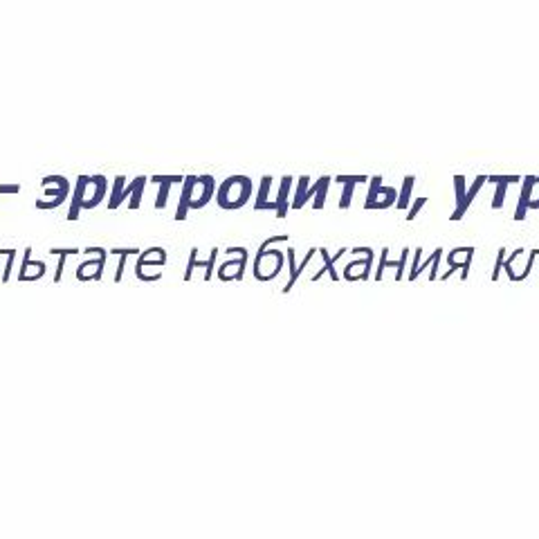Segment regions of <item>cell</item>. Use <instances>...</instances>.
<instances>
[{"mask_svg": "<svg viewBox=\"0 0 539 539\" xmlns=\"http://www.w3.org/2000/svg\"><path fill=\"white\" fill-rule=\"evenodd\" d=\"M252 198V180L248 176H232L227 178L221 187L216 189V205L225 212H236L248 205Z\"/></svg>", "mask_w": 539, "mask_h": 539, "instance_id": "cell-1", "label": "cell"}, {"mask_svg": "<svg viewBox=\"0 0 539 539\" xmlns=\"http://www.w3.org/2000/svg\"><path fill=\"white\" fill-rule=\"evenodd\" d=\"M283 270V252L279 250H263L257 252L252 263V274L257 281H272L279 277V272Z\"/></svg>", "mask_w": 539, "mask_h": 539, "instance_id": "cell-2", "label": "cell"}, {"mask_svg": "<svg viewBox=\"0 0 539 539\" xmlns=\"http://www.w3.org/2000/svg\"><path fill=\"white\" fill-rule=\"evenodd\" d=\"M216 180L214 176H209V173H205V176H198L196 180V187H194V196H191V212L194 209H203L209 200L216 198Z\"/></svg>", "mask_w": 539, "mask_h": 539, "instance_id": "cell-3", "label": "cell"}, {"mask_svg": "<svg viewBox=\"0 0 539 539\" xmlns=\"http://www.w3.org/2000/svg\"><path fill=\"white\" fill-rule=\"evenodd\" d=\"M106 191H108V180L102 176V173H97V176L88 180L86 198H84L86 212L88 209H95L99 203H102V200L106 198Z\"/></svg>", "mask_w": 539, "mask_h": 539, "instance_id": "cell-4", "label": "cell"}, {"mask_svg": "<svg viewBox=\"0 0 539 539\" xmlns=\"http://www.w3.org/2000/svg\"><path fill=\"white\" fill-rule=\"evenodd\" d=\"M88 176H79L75 182V189H72V200H70V212L68 221L75 223L79 221L81 212H84V198H86V187H88Z\"/></svg>", "mask_w": 539, "mask_h": 539, "instance_id": "cell-5", "label": "cell"}, {"mask_svg": "<svg viewBox=\"0 0 539 539\" xmlns=\"http://www.w3.org/2000/svg\"><path fill=\"white\" fill-rule=\"evenodd\" d=\"M196 176H187L182 180V191H180V200H178V209H176V221L182 223L187 221V216L191 212V196H194V187H196Z\"/></svg>", "mask_w": 539, "mask_h": 539, "instance_id": "cell-6", "label": "cell"}, {"mask_svg": "<svg viewBox=\"0 0 539 539\" xmlns=\"http://www.w3.org/2000/svg\"><path fill=\"white\" fill-rule=\"evenodd\" d=\"M272 176L261 178L259 194L254 198V212H277V200H270V189H272Z\"/></svg>", "mask_w": 539, "mask_h": 539, "instance_id": "cell-7", "label": "cell"}, {"mask_svg": "<svg viewBox=\"0 0 539 539\" xmlns=\"http://www.w3.org/2000/svg\"><path fill=\"white\" fill-rule=\"evenodd\" d=\"M185 180V176H153L149 182H153V185H160V191H158V198H155V209H162L167 207L169 203V191L173 185H178V182Z\"/></svg>", "mask_w": 539, "mask_h": 539, "instance_id": "cell-8", "label": "cell"}, {"mask_svg": "<svg viewBox=\"0 0 539 539\" xmlns=\"http://www.w3.org/2000/svg\"><path fill=\"white\" fill-rule=\"evenodd\" d=\"M290 189H292V176H283L281 178V185H279V194H277V218H286L288 216V209H290Z\"/></svg>", "mask_w": 539, "mask_h": 539, "instance_id": "cell-9", "label": "cell"}, {"mask_svg": "<svg viewBox=\"0 0 539 539\" xmlns=\"http://www.w3.org/2000/svg\"><path fill=\"white\" fill-rule=\"evenodd\" d=\"M537 185V178L535 176H526L524 178V189H522V196H519V203H517V212H515V221L522 223L526 218V212H528V203H531V196H533V187Z\"/></svg>", "mask_w": 539, "mask_h": 539, "instance_id": "cell-10", "label": "cell"}, {"mask_svg": "<svg viewBox=\"0 0 539 539\" xmlns=\"http://www.w3.org/2000/svg\"><path fill=\"white\" fill-rule=\"evenodd\" d=\"M346 252H349V250L342 248L340 252L335 254V257H331V254H328V250H326V248H319V254H322V259H324V268L315 274L313 281H319V279H322V277H324V272L331 274V279H333V281H340V274H337V270H335V261L340 259L342 254H346Z\"/></svg>", "mask_w": 539, "mask_h": 539, "instance_id": "cell-11", "label": "cell"}, {"mask_svg": "<svg viewBox=\"0 0 539 539\" xmlns=\"http://www.w3.org/2000/svg\"><path fill=\"white\" fill-rule=\"evenodd\" d=\"M488 182V176H479L477 180H474V185L468 189V194H465V203L463 207L459 209V212L452 214V221H461V218L465 216V212H468V207L474 203V198H477V194L481 191V187Z\"/></svg>", "mask_w": 539, "mask_h": 539, "instance_id": "cell-12", "label": "cell"}, {"mask_svg": "<svg viewBox=\"0 0 539 539\" xmlns=\"http://www.w3.org/2000/svg\"><path fill=\"white\" fill-rule=\"evenodd\" d=\"M111 252L115 254V257H120V266H117V272H115V283H120L124 279L126 261H129V257H140V250L137 248H113Z\"/></svg>", "mask_w": 539, "mask_h": 539, "instance_id": "cell-13", "label": "cell"}, {"mask_svg": "<svg viewBox=\"0 0 539 539\" xmlns=\"http://www.w3.org/2000/svg\"><path fill=\"white\" fill-rule=\"evenodd\" d=\"M315 252H317V248H310L308 252H306V257H304V261H301L299 263V266H297V270L295 272H290V279H288V283H286V288H283L281 292H283V295H288V292L292 290V288H295V283H297V279L301 277V272H304L306 270V266H308V263H310V259H313L315 257Z\"/></svg>", "mask_w": 539, "mask_h": 539, "instance_id": "cell-14", "label": "cell"}, {"mask_svg": "<svg viewBox=\"0 0 539 539\" xmlns=\"http://www.w3.org/2000/svg\"><path fill=\"white\" fill-rule=\"evenodd\" d=\"M79 252H81L79 248H70V250L50 248V254H54V257H59V266H57V272H54V283L61 281V277H63V266H66V259L68 257H75V254H79Z\"/></svg>", "mask_w": 539, "mask_h": 539, "instance_id": "cell-15", "label": "cell"}, {"mask_svg": "<svg viewBox=\"0 0 539 539\" xmlns=\"http://www.w3.org/2000/svg\"><path fill=\"white\" fill-rule=\"evenodd\" d=\"M378 196H385L382 200H376V203H371L369 207H364V209H387L396 203V189L394 187H380V194Z\"/></svg>", "mask_w": 539, "mask_h": 539, "instance_id": "cell-16", "label": "cell"}, {"mask_svg": "<svg viewBox=\"0 0 539 539\" xmlns=\"http://www.w3.org/2000/svg\"><path fill=\"white\" fill-rule=\"evenodd\" d=\"M308 187H310V178H308V176H301V178L297 180L295 198H292V203H290L292 209H301V207L306 205V191H308Z\"/></svg>", "mask_w": 539, "mask_h": 539, "instance_id": "cell-17", "label": "cell"}, {"mask_svg": "<svg viewBox=\"0 0 539 539\" xmlns=\"http://www.w3.org/2000/svg\"><path fill=\"white\" fill-rule=\"evenodd\" d=\"M328 187H331V178H328V176L319 178V187H317V194H315V200H313V207L315 209H324Z\"/></svg>", "mask_w": 539, "mask_h": 539, "instance_id": "cell-18", "label": "cell"}, {"mask_svg": "<svg viewBox=\"0 0 539 539\" xmlns=\"http://www.w3.org/2000/svg\"><path fill=\"white\" fill-rule=\"evenodd\" d=\"M146 182H149V178H144L140 176V180H137V187L133 189V194L129 198V209H140L142 207V196H144V187H146Z\"/></svg>", "mask_w": 539, "mask_h": 539, "instance_id": "cell-19", "label": "cell"}, {"mask_svg": "<svg viewBox=\"0 0 539 539\" xmlns=\"http://www.w3.org/2000/svg\"><path fill=\"white\" fill-rule=\"evenodd\" d=\"M414 176H407L405 178V185H403V191H400V198H398V203L396 207L398 209H407L411 205V189H414Z\"/></svg>", "mask_w": 539, "mask_h": 539, "instance_id": "cell-20", "label": "cell"}, {"mask_svg": "<svg viewBox=\"0 0 539 539\" xmlns=\"http://www.w3.org/2000/svg\"><path fill=\"white\" fill-rule=\"evenodd\" d=\"M205 266H207V261H198V248H191V252H189V263H187V272H185V281H191L196 268H205Z\"/></svg>", "mask_w": 539, "mask_h": 539, "instance_id": "cell-21", "label": "cell"}, {"mask_svg": "<svg viewBox=\"0 0 539 539\" xmlns=\"http://www.w3.org/2000/svg\"><path fill=\"white\" fill-rule=\"evenodd\" d=\"M124 187H126V178L124 176H117L115 182H113V194H111V198H108V203H106L108 209H111V212H113V209H117V198H120Z\"/></svg>", "mask_w": 539, "mask_h": 539, "instance_id": "cell-22", "label": "cell"}, {"mask_svg": "<svg viewBox=\"0 0 539 539\" xmlns=\"http://www.w3.org/2000/svg\"><path fill=\"white\" fill-rule=\"evenodd\" d=\"M387 268H398V261H389V248H382L380 263H378V270H376V279L378 281L382 279V274H385Z\"/></svg>", "mask_w": 539, "mask_h": 539, "instance_id": "cell-23", "label": "cell"}, {"mask_svg": "<svg viewBox=\"0 0 539 539\" xmlns=\"http://www.w3.org/2000/svg\"><path fill=\"white\" fill-rule=\"evenodd\" d=\"M454 187H456V209H454V212H459V209L465 203V194H468V191H465V178L456 176L454 178Z\"/></svg>", "mask_w": 539, "mask_h": 539, "instance_id": "cell-24", "label": "cell"}, {"mask_svg": "<svg viewBox=\"0 0 539 539\" xmlns=\"http://www.w3.org/2000/svg\"><path fill=\"white\" fill-rule=\"evenodd\" d=\"M355 185H358V182H344V185H342L344 191H342V198H340V209H349L351 207Z\"/></svg>", "mask_w": 539, "mask_h": 539, "instance_id": "cell-25", "label": "cell"}, {"mask_svg": "<svg viewBox=\"0 0 539 539\" xmlns=\"http://www.w3.org/2000/svg\"><path fill=\"white\" fill-rule=\"evenodd\" d=\"M380 187H382V176H373V178H371V189H369L367 203H364V207H369L371 203H376L378 194H380Z\"/></svg>", "mask_w": 539, "mask_h": 539, "instance_id": "cell-26", "label": "cell"}, {"mask_svg": "<svg viewBox=\"0 0 539 539\" xmlns=\"http://www.w3.org/2000/svg\"><path fill=\"white\" fill-rule=\"evenodd\" d=\"M495 185H497V191H495V200H492V209H501L504 207V200H506L508 182H495Z\"/></svg>", "mask_w": 539, "mask_h": 539, "instance_id": "cell-27", "label": "cell"}, {"mask_svg": "<svg viewBox=\"0 0 539 539\" xmlns=\"http://www.w3.org/2000/svg\"><path fill=\"white\" fill-rule=\"evenodd\" d=\"M420 257H423V248H416V250H414V261H411V268H409V274H407V279H409V281H414V279H418Z\"/></svg>", "mask_w": 539, "mask_h": 539, "instance_id": "cell-28", "label": "cell"}, {"mask_svg": "<svg viewBox=\"0 0 539 539\" xmlns=\"http://www.w3.org/2000/svg\"><path fill=\"white\" fill-rule=\"evenodd\" d=\"M218 248H214L212 252H209V259H207V266H205V281H209L214 277V268H216V261H218Z\"/></svg>", "mask_w": 539, "mask_h": 539, "instance_id": "cell-29", "label": "cell"}, {"mask_svg": "<svg viewBox=\"0 0 539 539\" xmlns=\"http://www.w3.org/2000/svg\"><path fill=\"white\" fill-rule=\"evenodd\" d=\"M66 203V198H52V200H36V209H57Z\"/></svg>", "mask_w": 539, "mask_h": 539, "instance_id": "cell-30", "label": "cell"}, {"mask_svg": "<svg viewBox=\"0 0 539 539\" xmlns=\"http://www.w3.org/2000/svg\"><path fill=\"white\" fill-rule=\"evenodd\" d=\"M409 248H405L403 250V254H400V261H398V270H396V279L400 281V279H403L405 277V268H407V259H409Z\"/></svg>", "mask_w": 539, "mask_h": 539, "instance_id": "cell-31", "label": "cell"}, {"mask_svg": "<svg viewBox=\"0 0 539 539\" xmlns=\"http://www.w3.org/2000/svg\"><path fill=\"white\" fill-rule=\"evenodd\" d=\"M504 257H506V250L501 248V250H499V254H497L495 270H492V281H499V277H501V268H504Z\"/></svg>", "mask_w": 539, "mask_h": 539, "instance_id": "cell-32", "label": "cell"}, {"mask_svg": "<svg viewBox=\"0 0 539 539\" xmlns=\"http://www.w3.org/2000/svg\"><path fill=\"white\" fill-rule=\"evenodd\" d=\"M425 203H427V198H418V200H416V203L409 207V212H407V221H409V223H411V221H414V218L418 216V212H420V209H423V207H425Z\"/></svg>", "mask_w": 539, "mask_h": 539, "instance_id": "cell-33", "label": "cell"}, {"mask_svg": "<svg viewBox=\"0 0 539 539\" xmlns=\"http://www.w3.org/2000/svg\"><path fill=\"white\" fill-rule=\"evenodd\" d=\"M135 277H137V279H140V281H160V279H162V272H155V274H146V272H144V268H140V266H137V268H135Z\"/></svg>", "mask_w": 539, "mask_h": 539, "instance_id": "cell-34", "label": "cell"}, {"mask_svg": "<svg viewBox=\"0 0 539 539\" xmlns=\"http://www.w3.org/2000/svg\"><path fill=\"white\" fill-rule=\"evenodd\" d=\"M537 257H539V250H533V252H531V259H528V263H526V270H524L522 274H517V279H515V281H524V279L528 277V274H531L533 263H535Z\"/></svg>", "mask_w": 539, "mask_h": 539, "instance_id": "cell-35", "label": "cell"}, {"mask_svg": "<svg viewBox=\"0 0 539 539\" xmlns=\"http://www.w3.org/2000/svg\"><path fill=\"white\" fill-rule=\"evenodd\" d=\"M14 259H16V250H12L7 254V263H5V272H3V283L9 281V274H12L14 268Z\"/></svg>", "mask_w": 539, "mask_h": 539, "instance_id": "cell-36", "label": "cell"}, {"mask_svg": "<svg viewBox=\"0 0 539 539\" xmlns=\"http://www.w3.org/2000/svg\"><path fill=\"white\" fill-rule=\"evenodd\" d=\"M441 259H443V248H438V250H434V261H432V274H429V279H436L438 277V274H436V270H438V263H441Z\"/></svg>", "mask_w": 539, "mask_h": 539, "instance_id": "cell-37", "label": "cell"}, {"mask_svg": "<svg viewBox=\"0 0 539 539\" xmlns=\"http://www.w3.org/2000/svg\"><path fill=\"white\" fill-rule=\"evenodd\" d=\"M369 178L367 176H337L335 182H340V185H344V182H358V185H362V182H367Z\"/></svg>", "mask_w": 539, "mask_h": 539, "instance_id": "cell-38", "label": "cell"}, {"mask_svg": "<svg viewBox=\"0 0 539 539\" xmlns=\"http://www.w3.org/2000/svg\"><path fill=\"white\" fill-rule=\"evenodd\" d=\"M488 182H522V176H488Z\"/></svg>", "mask_w": 539, "mask_h": 539, "instance_id": "cell-39", "label": "cell"}, {"mask_svg": "<svg viewBox=\"0 0 539 539\" xmlns=\"http://www.w3.org/2000/svg\"><path fill=\"white\" fill-rule=\"evenodd\" d=\"M0 194H21L18 185H0Z\"/></svg>", "mask_w": 539, "mask_h": 539, "instance_id": "cell-40", "label": "cell"}, {"mask_svg": "<svg viewBox=\"0 0 539 539\" xmlns=\"http://www.w3.org/2000/svg\"><path fill=\"white\" fill-rule=\"evenodd\" d=\"M351 254H355V257H360V254H364V257H369V254H373L371 248H353Z\"/></svg>", "mask_w": 539, "mask_h": 539, "instance_id": "cell-41", "label": "cell"}, {"mask_svg": "<svg viewBox=\"0 0 539 539\" xmlns=\"http://www.w3.org/2000/svg\"><path fill=\"white\" fill-rule=\"evenodd\" d=\"M537 185H539V178H537ZM528 209H539V196L537 198H531V203H528Z\"/></svg>", "mask_w": 539, "mask_h": 539, "instance_id": "cell-42", "label": "cell"}, {"mask_svg": "<svg viewBox=\"0 0 539 539\" xmlns=\"http://www.w3.org/2000/svg\"><path fill=\"white\" fill-rule=\"evenodd\" d=\"M9 252H12V250H0V259H3V257H7V254Z\"/></svg>", "mask_w": 539, "mask_h": 539, "instance_id": "cell-43", "label": "cell"}]
</instances>
